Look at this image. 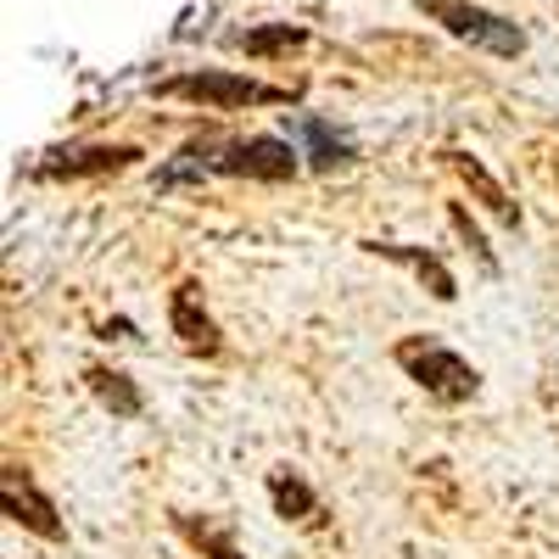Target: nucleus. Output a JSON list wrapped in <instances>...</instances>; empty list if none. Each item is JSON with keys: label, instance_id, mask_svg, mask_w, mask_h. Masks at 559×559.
I'll return each instance as SVG.
<instances>
[{"label": "nucleus", "instance_id": "f257e3e1", "mask_svg": "<svg viewBox=\"0 0 559 559\" xmlns=\"http://www.w3.org/2000/svg\"><path fill=\"white\" fill-rule=\"evenodd\" d=\"M392 358H397V369H403L419 392L437 397V403H448V408L471 403V397L481 392V369L464 358V353H453L448 342H437V336H397Z\"/></svg>", "mask_w": 559, "mask_h": 559}, {"label": "nucleus", "instance_id": "f03ea898", "mask_svg": "<svg viewBox=\"0 0 559 559\" xmlns=\"http://www.w3.org/2000/svg\"><path fill=\"white\" fill-rule=\"evenodd\" d=\"M163 102H191L207 112H236V107H286L292 90L286 84H263L247 73H224V68H202V73H174L157 84Z\"/></svg>", "mask_w": 559, "mask_h": 559}, {"label": "nucleus", "instance_id": "7ed1b4c3", "mask_svg": "<svg viewBox=\"0 0 559 559\" xmlns=\"http://www.w3.org/2000/svg\"><path fill=\"white\" fill-rule=\"evenodd\" d=\"M207 168L229 179H263V185H286L302 174V152L280 134H247V140H207Z\"/></svg>", "mask_w": 559, "mask_h": 559}, {"label": "nucleus", "instance_id": "20e7f679", "mask_svg": "<svg viewBox=\"0 0 559 559\" xmlns=\"http://www.w3.org/2000/svg\"><path fill=\"white\" fill-rule=\"evenodd\" d=\"M419 12H426L431 23H442L453 39L487 51V57H521L526 51V34L509 23V17L476 7V0H419Z\"/></svg>", "mask_w": 559, "mask_h": 559}, {"label": "nucleus", "instance_id": "39448f33", "mask_svg": "<svg viewBox=\"0 0 559 559\" xmlns=\"http://www.w3.org/2000/svg\"><path fill=\"white\" fill-rule=\"evenodd\" d=\"M168 331L191 358H224V331L202 297V280H179L168 292Z\"/></svg>", "mask_w": 559, "mask_h": 559}, {"label": "nucleus", "instance_id": "423d86ee", "mask_svg": "<svg viewBox=\"0 0 559 559\" xmlns=\"http://www.w3.org/2000/svg\"><path fill=\"white\" fill-rule=\"evenodd\" d=\"M0 503H7L12 526H23V532H34V537H45V543H62V537H68L57 503L39 492V481L23 471L17 459H7V471H0Z\"/></svg>", "mask_w": 559, "mask_h": 559}, {"label": "nucleus", "instance_id": "0eeeda50", "mask_svg": "<svg viewBox=\"0 0 559 559\" xmlns=\"http://www.w3.org/2000/svg\"><path fill=\"white\" fill-rule=\"evenodd\" d=\"M442 168H448V174L464 185V191H471V202H476L487 218H498L503 229H521V224H526L521 202L503 191V185H498V174H492V168H487L476 152H459V146H448V152H442Z\"/></svg>", "mask_w": 559, "mask_h": 559}, {"label": "nucleus", "instance_id": "6e6552de", "mask_svg": "<svg viewBox=\"0 0 559 559\" xmlns=\"http://www.w3.org/2000/svg\"><path fill=\"white\" fill-rule=\"evenodd\" d=\"M263 492H269V509L286 526H297V532H331V509H324V498L292 471V464H274V471L263 476Z\"/></svg>", "mask_w": 559, "mask_h": 559}, {"label": "nucleus", "instance_id": "1a4fd4ad", "mask_svg": "<svg viewBox=\"0 0 559 559\" xmlns=\"http://www.w3.org/2000/svg\"><path fill=\"white\" fill-rule=\"evenodd\" d=\"M134 163H140L134 146H102V140H90V146L45 152V163H34V179H102V174H123Z\"/></svg>", "mask_w": 559, "mask_h": 559}, {"label": "nucleus", "instance_id": "9d476101", "mask_svg": "<svg viewBox=\"0 0 559 559\" xmlns=\"http://www.w3.org/2000/svg\"><path fill=\"white\" fill-rule=\"evenodd\" d=\"M369 258H386V263H403L419 286H426L437 302H453L459 297V280H453V269L437 258V252H426V247H408V241H358Z\"/></svg>", "mask_w": 559, "mask_h": 559}, {"label": "nucleus", "instance_id": "9b49d317", "mask_svg": "<svg viewBox=\"0 0 559 559\" xmlns=\"http://www.w3.org/2000/svg\"><path fill=\"white\" fill-rule=\"evenodd\" d=\"M84 392L96 397L112 419H140V414H146V397H140V386L123 376V369H112V364H90V369H84Z\"/></svg>", "mask_w": 559, "mask_h": 559}, {"label": "nucleus", "instance_id": "f8f14e48", "mask_svg": "<svg viewBox=\"0 0 559 559\" xmlns=\"http://www.w3.org/2000/svg\"><path fill=\"white\" fill-rule=\"evenodd\" d=\"M174 532L191 543L202 559H247L229 521H213V515H191V509H174Z\"/></svg>", "mask_w": 559, "mask_h": 559}, {"label": "nucleus", "instance_id": "ddd939ff", "mask_svg": "<svg viewBox=\"0 0 559 559\" xmlns=\"http://www.w3.org/2000/svg\"><path fill=\"white\" fill-rule=\"evenodd\" d=\"M302 129V157H308V168H319V174H331V168H347V163H358V152H353V140H342L324 118H302L297 123Z\"/></svg>", "mask_w": 559, "mask_h": 559}, {"label": "nucleus", "instance_id": "4468645a", "mask_svg": "<svg viewBox=\"0 0 559 559\" xmlns=\"http://www.w3.org/2000/svg\"><path fill=\"white\" fill-rule=\"evenodd\" d=\"M448 224H453V236L464 241V252L476 258V269H481L487 280H498V274H503V263H498V252L487 247V229L471 218V207H464V202H448Z\"/></svg>", "mask_w": 559, "mask_h": 559}, {"label": "nucleus", "instance_id": "2eb2a0df", "mask_svg": "<svg viewBox=\"0 0 559 559\" xmlns=\"http://www.w3.org/2000/svg\"><path fill=\"white\" fill-rule=\"evenodd\" d=\"M308 34L302 28H292V23H274V28H247V34H236V45L247 57H286V51H297Z\"/></svg>", "mask_w": 559, "mask_h": 559}]
</instances>
